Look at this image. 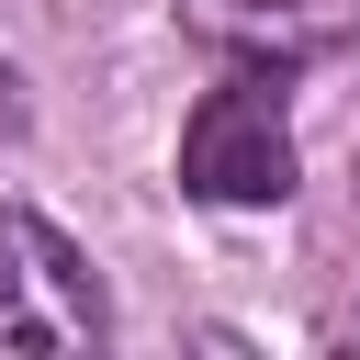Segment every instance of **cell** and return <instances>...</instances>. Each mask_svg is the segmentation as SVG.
Returning <instances> with one entry per match:
<instances>
[{
  "instance_id": "7a4b0ae2",
  "label": "cell",
  "mask_w": 360,
  "mask_h": 360,
  "mask_svg": "<svg viewBox=\"0 0 360 360\" xmlns=\"http://www.w3.org/2000/svg\"><path fill=\"white\" fill-rule=\"evenodd\" d=\"M101 338H112V315H101L90 259L45 214L0 202V349H101Z\"/></svg>"
},
{
  "instance_id": "6da1fadb",
  "label": "cell",
  "mask_w": 360,
  "mask_h": 360,
  "mask_svg": "<svg viewBox=\"0 0 360 360\" xmlns=\"http://www.w3.org/2000/svg\"><path fill=\"white\" fill-rule=\"evenodd\" d=\"M292 169H304V146L281 112V68H236L191 101V124H180V191L191 202L270 214V202H292Z\"/></svg>"
},
{
  "instance_id": "277c9868",
  "label": "cell",
  "mask_w": 360,
  "mask_h": 360,
  "mask_svg": "<svg viewBox=\"0 0 360 360\" xmlns=\"http://www.w3.org/2000/svg\"><path fill=\"white\" fill-rule=\"evenodd\" d=\"M349 338H360V315H349Z\"/></svg>"
},
{
  "instance_id": "3957f363",
  "label": "cell",
  "mask_w": 360,
  "mask_h": 360,
  "mask_svg": "<svg viewBox=\"0 0 360 360\" xmlns=\"http://www.w3.org/2000/svg\"><path fill=\"white\" fill-rule=\"evenodd\" d=\"M180 22L236 68H315L360 45V0H180Z\"/></svg>"
}]
</instances>
